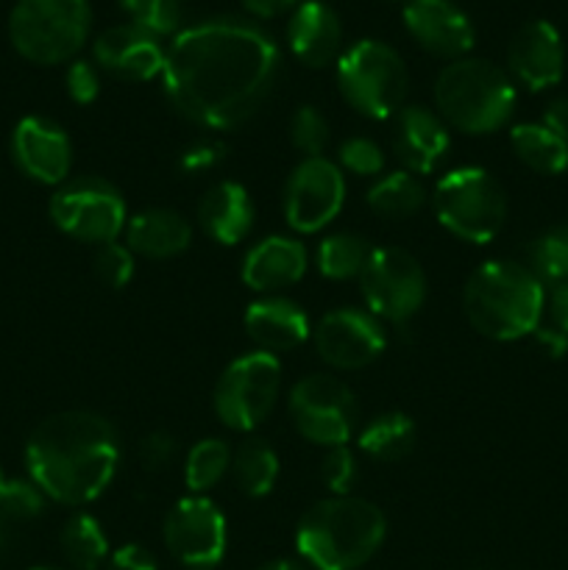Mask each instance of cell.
<instances>
[{
    "instance_id": "obj_1",
    "label": "cell",
    "mask_w": 568,
    "mask_h": 570,
    "mask_svg": "<svg viewBox=\"0 0 568 570\" xmlns=\"http://www.w3.org/2000/svg\"><path fill=\"white\" fill-rule=\"evenodd\" d=\"M278 76L282 53L276 39L234 17L178 31L161 70L173 109L209 131H228L251 120L273 95Z\"/></svg>"
},
{
    "instance_id": "obj_2",
    "label": "cell",
    "mask_w": 568,
    "mask_h": 570,
    "mask_svg": "<svg viewBox=\"0 0 568 570\" xmlns=\"http://www.w3.org/2000/svg\"><path fill=\"white\" fill-rule=\"evenodd\" d=\"M31 482L48 499L81 507L100 499L120 465V438L98 412L67 410L39 423L26 443Z\"/></svg>"
},
{
    "instance_id": "obj_3",
    "label": "cell",
    "mask_w": 568,
    "mask_h": 570,
    "mask_svg": "<svg viewBox=\"0 0 568 570\" xmlns=\"http://www.w3.org/2000/svg\"><path fill=\"white\" fill-rule=\"evenodd\" d=\"M388 534L382 510L360 495H329L301 515L295 549L317 570H356Z\"/></svg>"
},
{
    "instance_id": "obj_4",
    "label": "cell",
    "mask_w": 568,
    "mask_h": 570,
    "mask_svg": "<svg viewBox=\"0 0 568 570\" xmlns=\"http://www.w3.org/2000/svg\"><path fill=\"white\" fill-rule=\"evenodd\" d=\"M543 306V282L512 259L482 262L462 289L468 323L496 343H512L538 332Z\"/></svg>"
},
{
    "instance_id": "obj_5",
    "label": "cell",
    "mask_w": 568,
    "mask_h": 570,
    "mask_svg": "<svg viewBox=\"0 0 568 570\" xmlns=\"http://www.w3.org/2000/svg\"><path fill=\"white\" fill-rule=\"evenodd\" d=\"M516 100L512 78L488 59L462 56L449 61L434 81L440 120L471 137L505 128L516 111Z\"/></svg>"
},
{
    "instance_id": "obj_6",
    "label": "cell",
    "mask_w": 568,
    "mask_h": 570,
    "mask_svg": "<svg viewBox=\"0 0 568 570\" xmlns=\"http://www.w3.org/2000/svg\"><path fill=\"white\" fill-rule=\"evenodd\" d=\"M92 28L89 0H17L9 17V39L33 65L76 59Z\"/></svg>"
},
{
    "instance_id": "obj_7",
    "label": "cell",
    "mask_w": 568,
    "mask_h": 570,
    "mask_svg": "<svg viewBox=\"0 0 568 570\" xmlns=\"http://www.w3.org/2000/svg\"><path fill=\"white\" fill-rule=\"evenodd\" d=\"M337 87L345 104L371 120H390L404 109L407 65L382 39H360L337 59Z\"/></svg>"
},
{
    "instance_id": "obj_8",
    "label": "cell",
    "mask_w": 568,
    "mask_h": 570,
    "mask_svg": "<svg viewBox=\"0 0 568 570\" xmlns=\"http://www.w3.org/2000/svg\"><path fill=\"white\" fill-rule=\"evenodd\" d=\"M438 223L457 239L488 245L505 228V187L482 167H457L445 173L432 195Z\"/></svg>"
},
{
    "instance_id": "obj_9",
    "label": "cell",
    "mask_w": 568,
    "mask_h": 570,
    "mask_svg": "<svg viewBox=\"0 0 568 570\" xmlns=\"http://www.w3.org/2000/svg\"><path fill=\"white\" fill-rule=\"evenodd\" d=\"M282 390V365L267 351L237 356L215 387V412L234 432H254L267 421Z\"/></svg>"
},
{
    "instance_id": "obj_10",
    "label": "cell",
    "mask_w": 568,
    "mask_h": 570,
    "mask_svg": "<svg viewBox=\"0 0 568 570\" xmlns=\"http://www.w3.org/2000/svg\"><path fill=\"white\" fill-rule=\"evenodd\" d=\"M50 220L78 243H117L126 232V200L115 184L104 178L65 181L50 198Z\"/></svg>"
},
{
    "instance_id": "obj_11",
    "label": "cell",
    "mask_w": 568,
    "mask_h": 570,
    "mask_svg": "<svg viewBox=\"0 0 568 570\" xmlns=\"http://www.w3.org/2000/svg\"><path fill=\"white\" fill-rule=\"evenodd\" d=\"M360 293L368 312L379 321L407 323L427 298V273L404 248H373L360 273Z\"/></svg>"
},
{
    "instance_id": "obj_12",
    "label": "cell",
    "mask_w": 568,
    "mask_h": 570,
    "mask_svg": "<svg viewBox=\"0 0 568 570\" xmlns=\"http://www.w3.org/2000/svg\"><path fill=\"white\" fill-rule=\"evenodd\" d=\"M290 417L301 438L310 443L334 449L345 445L356 426V399L340 379L312 373L293 384L287 401Z\"/></svg>"
},
{
    "instance_id": "obj_13",
    "label": "cell",
    "mask_w": 568,
    "mask_h": 570,
    "mask_svg": "<svg viewBox=\"0 0 568 570\" xmlns=\"http://www.w3.org/2000/svg\"><path fill=\"white\" fill-rule=\"evenodd\" d=\"M161 538L184 568L212 570L226 554V515L206 495H187L165 515Z\"/></svg>"
},
{
    "instance_id": "obj_14",
    "label": "cell",
    "mask_w": 568,
    "mask_h": 570,
    "mask_svg": "<svg viewBox=\"0 0 568 570\" xmlns=\"http://www.w3.org/2000/svg\"><path fill=\"white\" fill-rule=\"evenodd\" d=\"M345 204V176L326 156L304 159L284 184V217L298 234L323 232Z\"/></svg>"
},
{
    "instance_id": "obj_15",
    "label": "cell",
    "mask_w": 568,
    "mask_h": 570,
    "mask_svg": "<svg viewBox=\"0 0 568 570\" xmlns=\"http://www.w3.org/2000/svg\"><path fill=\"white\" fill-rule=\"evenodd\" d=\"M388 334L382 321L368 309L343 306L321 317L315 328V348L329 367L362 371L384 354Z\"/></svg>"
},
{
    "instance_id": "obj_16",
    "label": "cell",
    "mask_w": 568,
    "mask_h": 570,
    "mask_svg": "<svg viewBox=\"0 0 568 570\" xmlns=\"http://www.w3.org/2000/svg\"><path fill=\"white\" fill-rule=\"evenodd\" d=\"M11 154L17 167L31 181L65 184L72 167V145L65 128L56 126L48 117H22L11 134Z\"/></svg>"
},
{
    "instance_id": "obj_17",
    "label": "cell",
    "mask_w": 568,
    "mask_h": 570,
    "mask_svg": "<svg viewBox=\"0 0 568 570\" xmlns=\"http://www.w3.org/2000/svg\"><path fill=\"white\" fill-rule=\"evenodd\" d=\"M507 70L532 92H543L560 83L566 72V48L560 31L546 20L523 22L507 45Z\"/></svg>"
},
{
    "instance_id": "obj_18",
    "label": "cell",
    "mask_w": 568,
    "mask_h": 570,
    "mask_svg": "<svg viewBox=\"0 0 568 570\" xmlns=\"http://www.w3.org/2000/svg\"><path fill=\"white\" fill-rule=\"evenodd\" d=\"M95 65L109 76L123 81H150L165 70L167 50L161 48L159 37L134 22H120L95 39Z\"/></svg>"
},
{
    "instance_id": "obj_19",
    "label": "cell",
    "mask_w": 568,
    "mask_h": 570,
    "mask_svg": "<svg viewBox=\"0 0 568 570\" xmlns=\"http://www.w3.org/2000/svg\"><path fill=\"white\" fill-rule=\"evenodd\" d=\"M404 26L423 50L443 59H462L477 42L473 22L454 0H410Z\"/></svg>"
},
{
    "instance_id": "obj_20",
    "label": "cell",
    "mask_w": 568,
    "mask_h": 570,
    "mask_svg": "<svg viewBox=\"0 0 568 570\" xmlns=\"http://www.w3.org/2000/svg\"><path fill=\"white\" fill-rule=\"evenodd\" d=\"M449 148V126L440 120L438 111L427 106H404L395 115L393 150L407 173L427 176L445 159Z\"/></svg>"
},
{
    "instance_id": "obj_21",
    "label": "cell",
    "mask_w": 568,
    "mask_h": 570,
    "mask_svg": "<svg viewBox=\"0 0 568 570\" xmlns=\"http://www.w3.org/2000/svg\"><path fill=\"white\" fill-rule=\"evenodd\" d=\"M310 254L304 243L284 234H273L256 243L243 259V282L256 293H278L304 278Z\"/></svg>"
},
{
    "instance_id": "obj_22",
    "label": "cell",
    "mask_w": 568,
    "mask_h": 570,
    "mask_svg": "<svg viewBox=\"0 0 568 570\" xmlns=\"http://www.w3.org/2000/svg\"><path fill=\"white\" fill-rule=\"evenodd\" d=\"M287 45L295 59L306 67H326L340 59L343 26L332 6L321 0H306L293 11L287 22Z\"/></svg>"
},
{
    "instance_id": "obj_23",
    "label": "cell",
    "mask_w": 568,
    "mask_h": 570,
    "mask_svg": "<svg viewBox=\"0 0 568 570\" xmlns=\"http://www.w3.org/2000/svg\"><path fill=\"white\" fill-rule=\"evenodd\" d=\"M245 332L267 354H284V351L298 348L312 334L310 317L295 301L282 295H267L254 301L245 312Z\"/></svg>"
},
{
    "instance_id": "obj_24",
    "label": "cell",
    "mask_w": 568,
    "mask_h": 570,
    "mask_svg": "<svg viewBox=\"0 0 568 570\" xmlns=\"http://www.w3.org/2000/svg\"><path fill=\"white\" fill-rule=\"evenodd\" d=\"M254 200L237 181H217L204 193L198 204L200 232L217 245H237L254 228Z\"/></svg>"
},
{
    "instance_id": "obj_25",
    "label": "cell",
    "mask_w": 568,
    "mask_h": 570,
    "mask_svg": "<svg viewBox=\"0 0 568 570\" xmlns=\"http://www.w3.org/2000/svg\"><path fill=\"white\" fill-rule=\"evenodd\" d=\"M126 245L131 254L145 259H170L184 254L193 243V226L184 215L173 209L137 212L126 223Z\"/></svg>"
},
{
    "instance_id": "obj_26",
    "label": "cell",
    "mask_w": 568,
    "mask_h": 570,
    "mask_svg": "<svg viewBox=\"0 0 568 570\" xmlns=\"http://www.w3.org/2000/svg\"><path fill=\"white\" fill-rule=\"evenodd\" d=\"M510 145L518 159L540 176H560L568 170V145L543 122L512 126Z\"/></svg>"
},
{
    "instance_id": "obj_27",
    "label": "cell",
    "mask_w": 568,
    "mask_h": 570,
    "mask_svg": "<svg viewBox=\"0 0 568 570\" xmlns=\"http://www.w3.org/2000/svg\"><path fill=\"white\" fill-rule=\"evenodd\" d=\"M415 440L418 429L410 415H404V412H382V415L365 423L360 434V449L371 460L399 462L415 449Z\"/></svg>"
},
{
    "instance_id": "obj_28",
    "label": "cell",
    "mask_w": 568,
    "mask_h": 570,
    "mask_svg": "<svg viewBox=\"0 0 568 570\" xmlns=\"http://www.w3.org/2000/svg\"><path fill=\"white\" fill-rule=\"evenodd\" d=\"M368 206L384 220H407L427 206V187L415 173H388L368 189Z\"/></svg>"
},
{
    "instance_id": "obj_29",
    "label": "cell",
    "mask_w": 568,
    "mask_h": 570,
    "mask_svg": "<svg viewBox=\"0 0 568 570\" xmlns=\"http://www.w3.org/2000/svg\"><path fill=\"white\" fill-rule=\"evenodd\" d=\"M232 473L248 499H262L278 482V454L265 440L248 438L232 454Z\"/></svg>"
},
{
    "instance_id": "obj_30",
    "label": "cell",
    "mask_w": 568,
    "mask_h": 570,
    "mask_svg": "<svg viewBox=\"0 0 568 570\" xmlns=\"http://www.w3.org/2000/svg\"><path fill=\"white\" fill-rule=\"evenodd\" d=\"M59 543L65 551V560L76 570H98L109 554V540H106L104 527L98 523V518L87 515V512L72 515L65 523Z\"/></svg>"
},
{
    "instance_id": "obj_31",
    "label": "cell",
    "mask_w": 568,
    "mask_h": 570,
    "mask_svg": "<svg viewBox=\"0 0 568 570\" xmlns=\"http://www.w3.org/2000/svg\"><path fill=\"white\" fill-rule=\"evenodd\" d=\"M371 250L373 248L360 234H329L317 245V271H321V276L332 278V282L360 278Z\"/></svg>"
},
{
    "instance_id": "obj_32",
    "label": "cell",
    "mask_w": 568,
    "mask_h": 570,
    "mask_svg": "<svg viewBox=\"0 0 568 570\" xmlns=\"http://www.w3.org/2000/svg\"><path fill=\"white\" fill-rule=\"evenodd\" d=\"M226 471H232V449L223 440L206 438L189 449L184 462V482L189 493L204 495L226 476Z\"/></svg>"
},
{
    "instance_id": "obj_33",
    "label": "cell",
    "mask_w": 568,
    "mask_h": 570,
    "mask_svg": "<svg viewBox=\"0 0 568 570\" xmlns=\"http://www.w3.org/2000/svg\"><path fill=\"white\" fill-rule=\"evenodd\" d=\"M527 267L543 284L568 282V226H555L535 237Z\"/></svg>"
},
{
    "instance_id": "obj_34",
    "label": "cell",
    "mask_w": 568,
    "mask_h": 570,
    "mask_svg": "<svg viewBox=\"0 0 568 570\" xmlns=\"http://www.w3.org/2000/svg\"><path fill=\"white\" fill-rule=\"evenodd\" d=\"M120 6L131 17L134 26L145 28L156 37L176 31L178 20H182V0H120Z\"/></svg>"
},
{
    "instance_id": "obj_35",
    "label": "cell",
    "mask_w": 568,
    "mask_h": 570,
    "mask_svg": "<svg viewBox=\"0 0 568 570\" xmlns=\"http://www.w3.org/2000/svg\"><path fill=\"white\" fill-rule=\"evenodd\" d=\"M290 139H293L295 150L304 154V159L323 156L329 145V122L323 111L315 106H298V111L290 120Z\"/></svg>"
},
{
    "instance_id": "obj_36",
    "label": "cell",
    "mask_w": 568,
    "mask_h": 570,
    "mask_svg": "<svg viewBox=\"0 0 568 570\" xmlns=\"http://www.w3.org/2000/svg\"><path fill=\"white\" fill-rule=\"evenodd\" d=\"M42 490L37 488L33 482H6L3 495H0V521H31L42 512L45 499Z\"/></svg>"
},
{
    "instance_id": "obj_37",
    "label": "cell",
    "mask_w": 568,
    "mask_h": 570,
    "mask_svg": "<svg viewBox=\"0 0 568 570\" xmlns=\"http://www.w3.org/2000/svg\"><path fill=\"white\" fill-rule=\"evenodd\" d=\"M95 276L100 278V284H106L111 289L126 287L134 276V254L128 250V245H98V254H95Z\"/></svg>"
},
{
    "instance_id": "obj_38",
    "label": "cell",
    "mask_w": 568,
    "mask_h": 570,
    "mask_svg": "<svg viewBox=\"0 0 568 570\" xmlns=\"http://www.w3.org/2000/svg\"><path fill=\"white\" fill-rule=\"evenodd\" d=\"M321 479L332 495H351L356 482V456L349 445H334L326 449L321 462Z\"/></svg>"
},
{
    "instance_id": "obj_39",
    "label": "cell",
    "mask_w": 568,
    "mask_h": 570,
    "mask_svg": "<svg viewBox=\"0 0 568 570\" xmlns=\"http://www.w3.org/2000/svg\"><path fill=\"white\" fill-rule=\"evenodd\" d=\"M340 167L354 176H379L384 170V154L373 139L351 137L340 145Z\"/></svg>"
},
{
    "instance_id": "obj_40",
    "label": "cell",
    "mask_w": 568,
    "mask_h": 570,
    "mask_svg": "<svg viewBox=\"0 0 568 570\" xmlns=\"http://www.w3.org/2000/svg\"><path fill=\"white\" fill-rule=\"evenodd\" d=\"M139 465L148 473H161L167 471L173 460H176V438L167 432H150L139 440Z\"/></svg>"
},
{
    "instance_id": "obj_41",
    "label": "cell",
    "mask_w": 568,
    "mask_h": 570,
    "mask_svg": "<svg viewBox=\"0 0 568 570\" xmlns=\"http://www.w3.org/2000/svg\"><path fill=\"white\" fill-rule=\"evenodd\" d=\"M65 83H67V95H70L76 104H81V106L92 104V100L100 95L98 67L87 59H76L70 67H67Z\"/></svg>"
},
{
    "instance_id": "obj_42",
    "label": "cell",
    "mask_w": 568,
    "mask_h": 570,
    "mask_svg": "<svg viewBox=\"0 0 568 570\" xmlns=\"http://www.w3.org/2000/svg\"><path fill=\"white\" fill-rule=\"evenodd\" d=\"M226 159V145L215 142V139H200V142L189 145L178 159V167L184 173H206L215 170L221 161Z\"/></svg>"
},
{
    "instance_id": "obj_43",
    "label": "cell",
    "mask_w": 568,
    "mask_h": 570,
    "mask_svg": "<svg viewBox=\"0 0 568 570\" xmlns=\"http://www.w3.org/2000/svg\"><path fill=\"white\" fill-rule=\"evenodd\" d=\"M106 570H159V568H156V560L150 557L148 549H143V546L137 543H128L109 557Z\"/></svg>"
},
{
    "instance_id": "obj_44",
    "label": "cell",
    "mask_w": 568,
    "mask_h": 570,
    "mask_svg": "<svg viewBox=\"0 0 568 570\" xmlns=\"http://www.w3.org/2000/svg\"><path fill=\"white\" fill-rule=\"evenodd\" d=\"M543 122L549 131H555L568 145V98H555L543 111Z\"/></svg>"
},
{
    "instance_id": "obj_45",
    "label": "cell",
    "mask_w": 568,
    "mask_h": 570,
    "mask_svg": "<svg viewBox=\"0 0 568 570\" xmlns=\"http://www.w3.org/2000/svg\"><path fill=\"white\" fill-rule=\"evenodd\" d=\"M298 0H243L245 9L251 11L254 17H262V20H271V17L284 14L290 11Z\"/></svg>"
},
{
    "instance_id": "obj_46",
    "label": "cell",
    "mask_w": 568,
    "mask_h": 570,
    "mask_svg": "<svg viewBox=\"0 0 568 570\" xmlns=\"http://www.w3.org/2000/svg\"><path fill=\"white\" fill-rule=\"evenodd\" d=\"M551 321L562 334H568V282L557 284L551 293Z\"/></svg>"
},
{
    "instance_id": "obj_47",
    "label": "cell",
    "mask_w": 568,
    "mask_h": 570,
    "mask_svg": "<svg viewBox=\"0 0 568 570\" xmlns=\"http://www.w3.org/2000/svg\"><path fill=\"white\" fill-rule=\"evenodd\" d=\"M538 340L546 345V348H549L551 356L566 354L568 340H566V334L560 332V328H538Z\"/></svg>"
},
{
    "instance_id": "obj_48",
    "label": "cell",
    "mask_w": 568,
    "mask_h": 570,
    "mask_svg": "<svg viewBox=\"0 0 568 570\" xmlns=\"http://www.w3.org/2000/svg\"><path fill=\"white\" fill-rule=\"evenodd\" d=\"M256 570H304L298 566V562H293V560H271V562H265V566H259Z\"/></svg>"
},
{
    "instance_id": "obj_49",
    "label": "cell",
    "mask_w": 568,
    "mask_h": 570,
    "mask_svg": "<svg viewBox=\"0 0 568 570\" xmlns=\"http://www.w3.org/2000/svg\"><path fill=\"white\" fill-rule=\"evenodd\" d=\"M31 570H61V568H50V566H42V568H31Z\"/></svg>"
},
{
    "instance_id": "obj_50",
    "label": "cell",
    "mask_w": 568,
    "mask_h": 570,
    "mask_svg": "<svg viewBox=\"0 0 568 570\" xmlns=\"http://www.w3.org/2000/svg\"><path fill=\"white\" fill-rule=\"evenodd\" d=\"M3 488H6V479L0 476V495H3Z\"/></svg>"
},
{
    "instance_id": "obj_51",
    "label": "cell",
    "mask_w": 568,
    "mask_h": 570,
    "mask_svg": "<svg viewBox=\"0 0 568 570\" xmlns=\"http://www.w3.org/2000/svg\"><path fill=\"white\" fill-rule=\"evenodd\" d=\"M0 543H3V521H0Z\"/></svg>"
},
{
    "instance_id": "obj_52",
    "label": "cell",
    "mask_w": 568,
    "mask_h": 570,
    "mask_svg": "<svg viewBox=\"0 0 568 570\" xmlns=\"http://www.w3.org/2000/svg\"><path fill=\"white\" fill-rule=\"evenodd\" d=\"M395 3H410V0H395Z\"/></svg>"
}]
</instances>
